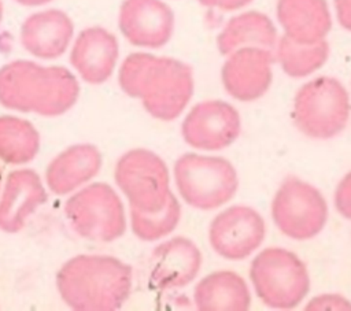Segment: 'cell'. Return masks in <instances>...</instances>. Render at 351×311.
<instances>
[{"mask_svg":"<svg viewBox=\"0 0 351 311\" xmlns=\"http://www.w3.org/2000/svg\"><path fill=\"white\" fill-rule=\"evenodd\" d=\"M193 301L200 311H244L251 295L245 281L233 271H215L206 275L193 290Z\"/></svg>","mask_w":351,"mask_h":311,"instance_id":"ffe728a7","label":"cell"},{"mask_svg":"<svg viewBox=\"0 0 351 311\" xmlns=\"http://www.w3.org/2000/svg\"><path fill=\"white\" fill-rule=\"evenodd\" d=\"M277 19L285 36L307 44L324 40L332 26L326 0H278Z\"/></svg>","mask_w":351,"mask_h":311,"instance_id":"d6986e66","label":"cell"},{"mask_svg":"<svg viewBox=\"0 0 351 311\" xmlns=\"http://www.w3.org/2000/svg\"><path fill=\"white\" fill-rule=\"evenodd\" d=\"M118 82L160 121L176 119L193 95V73L186 63L145 52L132 53L122 62Z\"/></svg>","mask_w":351,"mask_h":311,"instance_id":"6da1fadb","label":"cell"},{"mask_svg":"<svg viewBox=\"0 0 351 311\" xmlns=\"http://www.w3.org/2000/svg\"><path fill=\"white\" fill-rule=\"evenodd\" d=\"M202 266L199 248L186 237L158 245L151 256V284L159 290L181 288L195 279Z\"/></svg>","mask_w":351,"mask_h":311,"instance_id":"5bb4252c","label":"cell"},{"mask_svg":"<svg viewBox=\"0 0 351 311\" xmlns=\"http://www.w3.org/2000/svg\"><path fill=\"white\" fill-rule=\"evenodd\" d=\"M335 10L339 23L351 32V0H335Z\"/></svg>","mask_w":351,"mask_h":311,"instance_id":"4316f807","label":"cell"},{"mask_svg":"<svg viewBox=\"0 0 351 311\" xmlns=\"http://www.w3.org/2000/svg\"><path fill=\"white\" fill-rule=\"evenodd\" d=\"M265 238V221L247 206H232L210 223L211 248L225 259L240 260L251 255Z\"/></svg>","mask_w":351,"mask_h":311,"instance_id":"8fae6325","label":"cell"},{"mask_svg":"<svg viewBox=\"0 0 351 311\" xmlns=\"http://www.w3.org/2000/svg\"><path fill=\"white\" fill-rule=\"evenodd\" d=\"M271 216L281 233L293 240H308L325 226L328 206L318 189L288 177L282 181L271 203Z\"/></svg>","mask_w":351,"mask_h":311,"instance_id":"ba28073f","label":"cell"},{"mask_svg":"<svg viewBox=\"0 0 351 311\" xmlns=\"http://www.w3.org/2000/svg\"><path fill=\"white\" fill-rule=\"evenodd\" d=\"M181 207L176 196L170 192L163 207L155 211H140L130 208V222L133 233L144 241H154L167 236L180 222Z\"/></svg>","mask_w":351,"mask_h":311,"instance_id":"cb8c5ba5","label":"cell"},{"mask_svg":"<svg viewBox=\"0 0 351 311\" xmlns=\"http://www.w3.org/2000/svg\"><path fill=\"white\" fill-rule=\"evenodd\" d=\"M174 178L181 197L199 210H214L228 203L239 185L229 160L199 153L180 156L174 163Z\"/></svg>","mask_w":351,"mask_h":311,"instance_id":"5b68a950","label":"cell"},{"mask_svg":"<svg viewBox=\"0 0 351 311\" xmlns=\"http://www.w3.org/2000/svg\"><path fill=\"white\" fill-rule=\"evenodd\" d=\"M114 177L130 208L159 210L170 195L167 166L148 149L137 148L123 153L117 162Z\"/></svg>","mask_w":351,"mask_h":311,"instance_id":"9c48e42d","label":"cell"},{"mask_svg":"<svg viewBox=\"0 0 351 311\" xmlns=\"http://www.w3.org/2000/svg\"><path fill=\"white\" fill-rule=\"evenodd\" d=\"M270 49L247 47L228 55L221 71L226 92L240 100L252 101L263 96L273 78Z\"/></svg>","mask_w":351,"mask_h":311,"instance_id":"4fadbf2b","label":"cell"},{"mask_svg":"<svg viewBox=\"0 0 351 311\" xmlns=\"http://www.w3.org/2000/svg\"><path fill=\"white\" fill-rule=\"evenodd\" d=\"M119 47L117 37L104 27L84 29L70 53V62L80 77L93 85L106 82L117 64Z\"/></svg>","mask_w":351,"mask_h":311,"instance_id":"9a60e30c","label":"cell"},{"mask_svg":"<svg viewBox=\"0 0 351 311\" xmlns=\"http://www.w3.org/2000/svg\"><path fill=\"white\" fill-rule=\"evenodd\" d=\"M74 33L70 16L60 10H45L32 14L21 26L22 47L40 59L62 56Z\"/></svg>","mask_w":351,"mask_h":311,"instance_id":"2e32d148","label":"cell"},{"mask_svg":"<svg viewBox=\"0 0 351 311\" xmlns=\"http://www.w3.org/2000/svg\"><path fill=\"white\" fill-rule=\"evenodd\" d=\"M118 26L130 44L160 48L171 38L174 14L162 0H123Z\"/></svg>","mask_w":351,"mask_h":311,"instance_id":"7c38bea8","label":"cell"},{"mask_svg":"<svg viewBox=\"0 0 351 311\" xmlns=\"http://www.w3.org/2000/svg\"><path fill=\"white\" fill-rule=\"evenodd\" d=\"M56 288L73 310H118L132 289V267L108 255H78L60 267Z\"/></svg>","mask_w":351,"mask_h":311,"instance_id":"3957f363","label":"cell"},{"mask_svg":"<svg viewBox=\"0 0 351 311\" xmlns=\"http://www.w3.org/2000/svg\"><path fill=\"white\" fill-rule=\"evenodd\" d=\"M78 93L77 78L62 66L14 60L0 69V104L10 110L56 116L75 104Z\"/></svg>","mask_w":351,"mask_h":311,"instance_id":"7a4b0ae2","label":"cell"},{"mask_svg":"<svg viewBox=\"0 0 351 311\" xmlns=\"http://www.w3.org/2000/svg\"><path fill=\"white\" fill-rule=\"evenodd\" d=\"M40 148L36 127L16 116H0V160L23 164L33 160Z\"/></svg>","mask_w":351,"mask_h":311,"instance_id":"7402d4cb","label":"cell"},{"mask_svg":"<svg viewBox=\"0 0 351 311\" xmlns=\"http://www.w3.org/2000/svg\"><path fill=\"white\" fill-rule=\"evenodd\" d=\"M277 59L282 70L293 78H302L317 71L329 56L325 40L317 42H299L282 36L277 44Z\"/></svg>","mask_w":351,"mask_h":311,"instance_id":"603a6c76","label":"cell"},{"mask_svg":"<svg viewBox=\"0 0 351 311\" xmlns=\"http://www.w3.org/2000/svg\"><path fill=\"white\" fill-rule=\"evenodd\" d=\"M306 310H351V303L340 295H321L311 299Z\"/></svg>","mask_w":351,"mask_h":311,"instance_id":"484cf974","label":"cell"},{"mask_svg":"<svg viewBox=\"0 0 351 311\" xmlns=\"http://www.w3.org/2000/svg\"><path fill=\"white\" fill-rule=\"evenodd\" d=\"M250 278L258 297L271 308H295L310 289L304 263L291 251L277 247L266 248L254 258Z\"/></svg>","mask_w":351,"mask_h":311,"instance_id":"277c9868","label":"cell"},{"mask_svg":"<svg viewBox=\"0 0 351 311\" xmlns=\"http://www.w3.org/2000/svg\"><path fill=\"white\" fill-rule=\"evenodd\" d=\"M241 123L236 108L222 100H206L192 107L185 116L181 134L197 149L218 151L230 145L240 134Z\"/></svg>","mask_w":351,"mask_h":311,"instance_id":"30bf717a","label":"cell"},{"mask_svg":"<svg viewBox=\"0 0 351 311\" xmlns=\"http://www.w3.org/2000/svg\"><path fill=\"white\" fill-rule=\"evenodd\" d=\"M16 3L22 4V5H27V7H33V5H43L45 3H49L52 0H15Z\"/></svg>","mask_w":351,"mask_h":311,"instance_id":"f1b7e54d","label":"cell"},{"mask_svg":"<svg viewBox=\"0 0 351 311\" xmlns=\"http://www.w3.org/2000/svg\"><path fill=\"white\" fill-rule=\"evenodd\" d=\"M335 206L341 216L351 219V171L343 177L336 188Z\"/></svg>","mask_w":351,"mask_h":311,"instance_id":"d4e9b609","label":"cell"},{"mask_svg":"<svg viewBox=\"0 0 351 311\" xmlns=\"http://www.w3.org/2000/svg\"><path fill=\"white\" fill-rule=\"evenodd\" d=\"M0 181H1V171H0Z\"/></svg>","mask_w":351,"mask_h":311,"instance_id":"4dcf8cb0","label":"cell"},{"mask_svg":"<svg viewBox=\"0 0 351 311\" xmlns=\"http://www.w3.org/2000/svg\"><path fill=\"white\" fill-rule=\"evenodd\" d=\"M45 201L47 192L36 171L26 169L10 173L0 199V229L7 233L19 232Z\"/></svg>","mask_w":351,"mask_h":311,"instance_id":"e0dca14e","label":"cell"},{"mask_svg":"<svg viewBox=\"0 0 351 311\" xmlns=\"http://www.w3.org/2000/svg\"><path fill=\"white\" fill-rule=\"evenodd\" d=\"M251 0H199V3L206 7L218 8V10H223V11H233V10L243 8Z\"/></svg>","mask_w":351,"mask_h":311,"instance_id":"83f0119b","label":"cell"},{"mask_svg":"<svg viewBox=\"0 0 351 311\" xmlns=\"http://www.w3.org/2000/svg\"><path fill=\"white\" fill-rule=\"evenodd\" d=\"M64 212L73 229L92 241H114L126 229L123 204L115 190L104 182H95L71 196Z\"/></svg>","mask_w":351,"mask_h":311,"instance_id":"52a82bcc","label":"cell"},{"mask_svg":"<svg viewBox=\"0 0 351 311\" xmlns=\"http://www.w3.org/2000/svg\"><path fill=\"white\" fill-rule=\"evenodd\" d=\"M101 167L95 145L78 144L60 152L47 167L45 181L56 195H66L93 178Z\"/></svg>","mask_w":351,"mask_h":311,"instance_id":"ac0fdd59","label":"cell"},{"mask_svg":"<svg viewBox=\"0 0 351 311\" xmlns=\"http://www.w3.org/2000/svg\"><path fill=\"white\" fill-rule=\"evenodd\" d=\"M350 116V99L336 78L318 77L304 84L293 100V121L298 129L313 138L339 134Z\"/></svg>","mask_w":351,"mask_h":311,"instance_id":"8992f818","label":"cell"},{"mask_svg":"<svg viewBox=\"0 0 351 311\" xmlns=\"http://www.w3.org/2000/svg\"><path fill=\"white\" fill-rule=\"evenodd\" d=\"M276 42L277 32L271 19L258 11H247L230 18L217 37V47L226 56L247 47L271 51Z\"/></svg>","mask_w":351,"mask_h":311,"instance_id":"44dd1931","label":"cell"},{"mask_svg":"<svg viewBox=\"0 0 351 311\" xmlns=\"http://www.w3.org/2000/svg\"><path fill=\"white\" fill-rule=\"evenodd\" d=\"M1 18H3V3L0 0V22H1Z\"/></svg>","mask_w":351,"mask_h":311,"instance_id":"f546056e","label":"cell"}]
</instances>
